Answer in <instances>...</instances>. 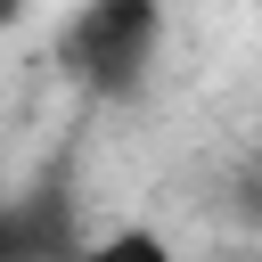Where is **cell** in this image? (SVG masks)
<instances>
[{
	"label": "cell",
	"mask_w": 262,
	"mask_h": 262,
	"mask_svg": "<svg viewBox=\"0 0 262 262\" xmlns=\"http://www.w3.org/2000/svg\"><path fill=\"white\" fill-rule=\"evenodd\" d=\"M74 254H82V237H74V205H57V188L8 205V221H0V262H74Z\"/></svg>",
	"instance_id": "2"
},
{
	"label": "cell",
	"mask_w": 262,
	"mask_h": 262,
	"mask_svg": "<svg viewBox=\"0 0 262 262\" xmlns=\"http://www.w3.org/2000/svg\"><path fill=\"white\" fill-rule=\"evenodd\" d=\"M164 0H74L57 25V74L90 98H131L156 74Z\"/></svg>",
	"instance_id": "1"
},
{
	"label": "cell",
	"mask_w": 262,
	"mask_h": 262,
	"mask_svg": "<svg viewBox=\"0 0 262 262\" xmlns=\"http://www.w3.org/2000/svg\"><path fill=\"white\" fill-rule=\"evenodd\" d=\"M74 262H180L172 254V237L164 229H147V221H123V229H98V237H82V254Z\"/></svg>",
	"instance_id": "3"
}]
</instances>
